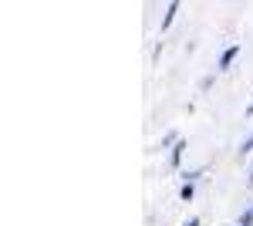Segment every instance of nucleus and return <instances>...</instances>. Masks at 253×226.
Here are the masks:
<instances>
[{
  "instance_id": "3",
  "label": "nucleus",
  "mask_w": 253,
  "mask_h": 226,
  "mask_svg": "<svg viewBox=\"0 0 253 226\" xmlns=\"http://www.w3.org/2000/svg\"><path fill=\"white\" fill-rule=\"evenodd\" d=\"M175 10H179V3H169V14H166V17H162V27H169V24H172Z\"/></svg>"
},
{
  "instance_id": "7",
  "label": "nucleus",
  "mask_w": 253,
  "mask_h": 226,
  "mask_svg": "<svg viewBox=\"0 0 253 226\" xmlns=\"http://www.w3.org/2000/svg\"><path fill=\"white\" fill-rule=\"evenodd\" d=\"M250 182H253V176H250Z\"/></svg>"
},
{
  "instance_id": "6",
  "label": "nucleus",
  "mask_w": 253,
  "mask_h": 226,
  "mask_svg": "<svg viewBox=\"0 0 253 226\" xmlns=\"http://www.w3.org/2000/svg\"><path fill=\"white\" fill-rule=\"evenodd\" d=\"M247 115H253V105H250V108H247Z\"/></svg>"
},
{
  "instance_id": "4",
  "label": "nucleus",
  "mask_w": 253,
  "mask_h": 226,
  "mask_svg": "<svg viewBox=\"0 0 253 226\" xmlns=\"http://www.w3.org/2000/svg\"><path fill=\"white\" fill-rule=\"evenodd\" d=\"M250 149H253V135L247 138V142H243V149H240V152H250Z\"/></svg>"
},
{
  "instance_id": "1",
  "label": "nucleus",
  "mask_w": 253,
  "mask_h": 226,
  "mask_svg": "<svg viewBox=\"0 0 253 226\" xmlns=\"http://www.w3.org/2000/svg\"><path fill=\"white\" fill-rule=\"evenodd\" d=\"M233 57H236V47H226L223 57H219V68H230V64H233Z\"/></svg>"
},
{
  "instance_id": "5",
  "label": "nucleus",
  "mask_w": 253,
  "mask_h": 226,
  "mask_svg": "<svg viewBox=\"0 0 253 226\" xmlns=\"http://www.w3.org/2000/svg\"><path fill=\"white\" fill-rule=\"evenodd\" d=\"M182 226H199V220H186V223H182Z\"/></svg>"
},
{
  "instance_id": "8",
  "label": "nucleus",
  "mask_w": 253,
  "mask_h": 226,
  "mask_svg": "<svg viewBox=\"0 0 253 226\" xmlns=\"http://www.w3.org/2000/svg\"><path fill=\"white\" fill-rule=\"evenodd\" d=\"M250 213H253V209H250Z\"/></svg>"
},
{
  "instance_id": "2",
  "label": "nucleus",
  "mask_w": 253,
  "mask_h": 226,
  "mask_svg": "<svg viewBox=\"0 0 253 226\" xmlns=\"http://www.w3.org/2000/svg\"><path fill=\"white\" fill-rule=\"evenodd\" d=\"M182 149H186V142H175V149H172V159H169L172 166H179V159H182Z\"/></svg>"
}]
</instances>
